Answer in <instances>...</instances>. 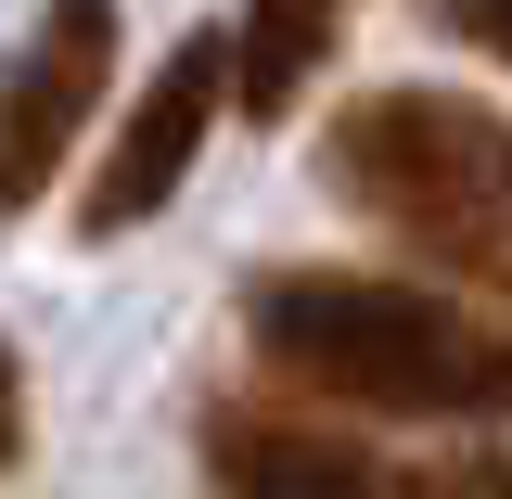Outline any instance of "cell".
<instances>
[{"mask_svg":"<svg viewBox=\"0 0 512 499\" xmlns=\"http://www.w3.org/2000/svg\"><path fill=\"white\" fill-rule=\"evenodd\" d=\"M244 346L320 410H384V423H500L512 333L474 295L397 282V269H256Z\"/></svg>","mask_w":512,"mask_h":499,"instance_id":"obj_1","label":"cell"},{"mask_svg":"<svg viewBox=\"0 0 512 499\" xmlns=\"http://www.w3.org/2000/svg\"><path fill=\"white\" fill-rule=\"evenodd\" d=\"M13 461H26V359L0 346V474H13Z\"/></svg>","mask_w":512,"mask_h":499,"instance_id":"obj_8","label":"cell"},{"mask_svg":"<svg viewBox=\"0 0 512 499\" xmlns=\"http://www.w3.org/2000/svg\"><path fill=\"white\" fill-rule=\"evenodd\" d=\"M436 26L461 39V52H500V39H512V13H500V0H436Z\"/></svg>","mask_w":512,"mask_h":499,"instance_id":"obj_7","label":"cell"},{"mask_svg":"<svg viewBox=\"0 0 512 499\" xmlns=\"http://www.w3.org/2000/svg\"><path fill=\"white\" fill-rule=\"evenodd\" d=\"M320 167L423 269L474 282V295L512 282V141L487 90H359L320 141Z\"/></svg>","mask_w":512,"mask_h":499,"instance_id":"obj_2","label":"cell"},{"mask_svg":"<svg viewBox=\"0 0 512 499\" xmlns=\"http://www.w3.org/2000/svg\"><path fill=\"white\" fill-rule=\"evenodd\" d=\"M218 103H231V39H218V26H192L180 52L141 77V103L116 116L103 167H90V192H77V231H90V244H116V231H141V218H167L180 180L205 167Z\"/></svg>","mask_w":512,"mask_h":499,"instance_id":"obj_4","label":"cell"},{"mask_svg":"<svg viewBox=\"0 0 512 499\" xmlns=\"http://www.w3.org/2000/svg\"><path fill=\"white\" fill-rule=\"evenodd\" d=\"M218 39H231V103L256 128H282L346 39V0H244V26H218Z\"/></svg>","mask_w":512,"mask_h":499,"instance_id":"obj_6","label":"cell"},{"mask_svg":"<svg viewBox=\"0 0 512 499\" xmlns=\"http://www.w3.org/2000/svg\"><path fill=\"white\" fill-rule=\"evenodd\" d=\"M103 90H116V0H39L26 52L0 77V218H26L64 180V154L103 116Z\"/></svg>","mask_w":512,"mask_h":499,"instance_id":"obj_5","label":"cell"},{"mask_svg":"<svg viewBox=\"0 0 512 499\" xmlns=\"http://www.w3.org/2000/svg\"><path fill=\"white\" fill-rule=\"evenodd\" d=\"M205 487L218 499H512L500 448L423 461V448H372L346 423H320V410H269V397L205 410Z\"/></svg>","mask_w":512,"mask_h":499,"instance_id":"obj_3","label":"cell"}]
</instances>
